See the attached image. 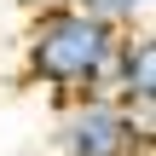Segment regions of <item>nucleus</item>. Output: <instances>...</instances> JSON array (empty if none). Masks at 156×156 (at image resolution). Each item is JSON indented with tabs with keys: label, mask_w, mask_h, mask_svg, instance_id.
Segmentation results:
<instances>
[{
	"label": "nucleus",
	"mask_w": 156,
	"mask_h": 156,
	"mask_svg": "<svg viewBox=\"0 0 156 156\" xmlns=\"http://www.w3.org/2000/svg\"><path fill=\"white\" fill-rule=\"evenodd\" d=\"M116 41H122V29L87 17L81 6H46L23 35V64H29V75L41 87H52L69 104L75 98H104Z\"/></svg>",
	"instance_id": "nucleus-1"
},
{
	"label": "nucleus",
	"mask_w": 156,
	"mask_h": 156,
	"mask_svg": "<svg viewBox=\"0 0 156 156\" xmlns=\"http://www.w3.org/2000/svg\"><path fill=\"white\" fill-rule=\"evenodd\" d=\"M151 116H133L116 98H75L58 122V156H145Z\"/></svg>",
	"instance_id": "nucleus-2"
},
{
	"label": "nucleus",
	"mask_w": 156,
	"mask_h": 156,
	"mask_svg": "<svg viewBox=\"0 0 156 156\" xmlns=\"http://www.w3.org/2000/svg\"><path fill=\"white\" fill-rule=\"evenodd\" d=\"M104 98L127 104L133 116H151V98H156V41H151V29H122Z\"/></svg>",
	"instance_id": "nucleus-3"
},
{
	"label": "nucleus",
	"mask_w": 156,
	"mask_h": 156,
	"mask_svg": "<svg viewBox=\"0 0 156 156\" xmlns=\"http://www.w3.org/2000/svg\"><path fill=\"white\" fill-rule=\"evenodd\" d=\"M69 6H81L87 17H98L110 29H145V17H151V0H69Z\"/></svg>",
	"instance_id": "nucleus-4"
}]
</instances>
